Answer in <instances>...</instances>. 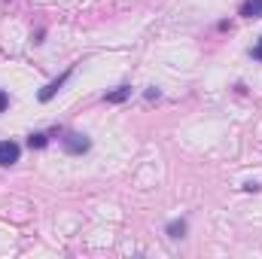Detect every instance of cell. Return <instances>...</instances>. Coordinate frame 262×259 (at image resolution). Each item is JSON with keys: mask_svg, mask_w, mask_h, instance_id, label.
<instances>
[{"mask_svg": "<svg viewBox=\"0 0 262 259\" xmlns=\"http://www.w3.org/2000/svg\"><path fill=\"white\" fill-rule=\"evenodd\" d=\"M244 189H247V192H256V189H259V183H256V180H247V183H244Z\"/></svg>", "mask_w": 262, "mask_h": 259, "instance_id": "obj_9", "label": "cell"}, {"mask_svg": "<svg viewBox=\"0 0 262 259\" xmlns=\"http://www.w3.org/2000/svg\"><path fill=\"white\" fill-rule=\"evenodd\" d=\"M241 15H244V18H259L262 15V0H244V3H241Z\"/></svg>", "mask_w": 262, "mask_h": 259, "instance_id": "obj_5", "label": "cell"}, {"mask_svg": "<svg viewBox=\"0 0 262 259\" xmlns=\"http://www.w3.org/2000/svg\"><path fill=\"white\" fill-rule=\"evenodd\" d=\"M128 98H131V85H119V89H113V92L104 95L107 104H122V101H128Z\"/></svg>", "mask_w": 262, "mask_h": 259, "instance_id": "obj_4", "label": "cell"}, {"mask_svg": "<svg viewBox=\"0 0 262 259\" xmlns=\"http://www.w3.org/2000/svg\"><path fill=\"white\" fill-rule=\"evenodd\" d=\"M6 107H9V98H6V92H0V113H3Z\"/></svg>", "mask_w": 262, "mask_h": 259, "instance_id": "obj_10", "label": "cell"}, {"mask_svg": "<svg viewBox=\"0 0 262 259\" xmlns=\"http://www.w3.org/2000/svg\"><path fill=\"white\" fill-rule=\"evenodd\" d=\"M70 70H73V67H70ZM70 70H64V73H61L58 79H52V82H49V85H46V89H43V92L37 95V98H40L43 104H46V101H52V98L58 95V89H61V85H64V82H67V76H70Z\"/></svg>", "mask_w": 262, "mask_h": 259, "instance_id": "obj_3", "label": "cell"}, {"mask_svg": "<svg viewBox=\"0 0 262 259\" xmlns=\"http://www.w3.org/2000/svg\"><path fill=\"white\" fill-rule=\"evenodd\" d=\"M168 238H186V220H171L168 223Z\"/></svg>", "mask_w": 262, "mask_h": 259, "instance_id": "obj_6", "label": "cell"}, {"mask_svg": "<svg viewBox=\"0 0 262 259\" xmlns=\"http://www.w3.org/2000/svg\"><path fill=\"white\" fill-rule=\"evenodd\" d=\"M250 55H253L256 61H262V37H259V40H256V46L250 49Z\"/></svg>", "mask_w": 262, "mask_h": 259, "instance_id": "obj_8", "label": "cell"}, {"mask_svg": "<svg viewBox=\"0 0 262 259\" xmlns=\"http://www.w3.org/2000/svg\"><path fill=\"white\" fill-rule=\"evenodd\" d=\"M46 143H49V134H43V131H34V134L28 137V146H31V149H43Z\"/></svg>", "mask_w": 262, "mask_h": 259, "instance_id": "obj_7", "label": "cell"}, {"mask_svg": "<svg viewBox=\"0 0 262 259\" xmlns=\"http://www.w3.org/2000/svg\"><path fill=\"white\" fill-rule=\"evenodd\" d=\"M18 156H21V149H18V143H15V140H0V165H3V168L15 165V162H18Z\"/></svg>", "mask_w": 262, "mask_h": 259, "instance_id": "obj_2", "label": "cell"}, {"mask_svg": "<svg viewBox=\"0 0 262 259\" xmlns=\"http://www.w3.org/2000/svg\"><path fill=\"white\" fill-rule=\"evenodd\" d=\"M61 146H64V153H70V156H82V153L92 149V140L85 134H79V131H64L61 134Z\"/></svg>", "mask_w": 262, "mask_h": 259, "instance_id": "obj_1", "label": "cell"}]
</instances>
